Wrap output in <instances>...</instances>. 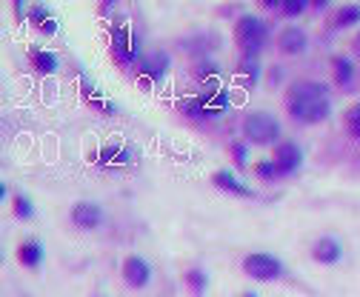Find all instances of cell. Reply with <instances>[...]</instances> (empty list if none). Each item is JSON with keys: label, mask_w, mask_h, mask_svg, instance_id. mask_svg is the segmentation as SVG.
Wrapping results in <instances>:
<instances>
[{"label": "cell", "mask_w": 360, "mask_h": 297, "mask_svg": "<svg viewBox=\"0 0 360 297\" xmlns=\"http://www.w3.org/2000/svg\"><path fill=\"white\" fill-rule=\"evenodd\" d=\"M283 106L292 120L298 123H323L332 114L329 89L318 80H298L283 94Z\"/></svg>", "instance_id": "6da1fadb"}, {"label": "cell", "mask_w": 360, "mask_h": 297, "mask_svg": "<svg viewBox=\"0 0 360 297\" xmlns=\"http://www.w3.org/2000/svg\"><path fill=\"white\" fill-rule=\"evenodd\" d=\"M235 43L243 57H257L269 43V26L257 14H240L235 23Z\"/></svg>", "instance_id": "7a4b0ae2"}, {"label": "cell", "mask_w": 360, "mask_h": 297, "mask_svg": "<svg viewBox=\"0 0 360 297\" xmlns=\"http://www.w3.org/2000/svg\"><path fill=\"white\" fill-rule=\"evenodd\" d=\"M240 129L246 143H255V146H277V140H281V123L269 112H249L243 118Z\"/></svg>", "instance_id": "3957f363"}, {"label": "cell", "mask_w": 360, "mask_h": 297, "mask_svg": "<svg viewBox=\"0 0 360 297\" xmlns=\"http://www.w3.org/2000/svg\"><path fill=\"white\" fill-rule=\"evenodd\" d=\"M283 272H286L283 260L269 255V252H252L243 257V274L255 280V283H269V280L283 277Z\"/></svg>", "instance_id": "277c9868"}, {"label": "cell", "mask_w": 360, "mask_h": 297, "mask_svg": "<svg viewBox=\"0 0 360 297\" xmlns=\"http://www.w3.org/2000/svg\"><path fill=\"white\" fill-rule=\"evenodd\" d=\"M112 55H114V60H118L120 66H132L138 60L140 43L126 26H114L112 29Z\"/></svg>", "instance_id": "5b68a950"}, {"label": "cell", "mask_w": 360, "mask_h": 297, "mask_svg": "<svg viewBox=\"0 0 360 297\" xmlns=\"http://www.w3.org/2000/svg\"><path fill=\"white\" fill-rule=\"evenodd\" d=\"M120 274H123V283L129 289H146L152 283V266H149V260L140 257V255H129L123 260Z\"/></svg>", "instance_id": "8992f818"}, {"label": "cell", "mask_w": 360, "mask_h": 297, "mask_svg": "<svg viewBox=\"0 0 360 297\" xmlns=\"http://www.w3.org/2000/svg\"><path fill=\"white\" fill-rule=\"evenodd\" d=\"M274 166L281 175H292V172H298L303 166V152H300V146L298 143H292V140H283V143H277L274 146Z\"/></svg>", "instance_id": "52a82bcc"}, {"label": "cell", "mask_w": 360, "mask_h": 297, "mask_svg": "<svg viewBox=\"0 0 360 297\" xmlns=\"http://www.w3.org/2000/svg\"><path fill=\"white\" fill-rule=\"evenodd\" d=\"M69 218H72V223H75L77 229L92 232V229H97V226L103 223V209L97 206V203H92V201H80V203L72 206Z\"/></svg>", "instance_id": "ba28073f"}, {"label": "cell", "mask_w": 360, "mask_h": 297, "mask_svg": "<svg viewBox=\"0 0 360 297\" xmlns=\"http://www.w3.org/2000/svg\"><path fill=\"white\" fill-rule=\"evenodd\" d=\"M166 72H169V55L152 52L140 60V80H146V83H157V80L166 77Z\"/></svg>", "instance_id": "9c48e42d"}, {"label": "cell", "mask_w": 360, "mask_h": 297, "mask_svg": "<svg viewBox=\"0 0 360 297\" xmlns=\"http://www.w3.org/2000/svg\"><path fill=\"white\" fill-rule=\"evenodd\" d=\"M306 46H309V38L300 26H286V29H281V35H277V49H281L283 55H300V52H306Z\"/></svg>", "instance_id": "30bf717a"}, {"label": "cell", "mask_w": 360, "mask_h": 297, "mask_svg": "<svg viewBox=\"0 0 360 297\" xmlns=\"http://www.w3.org/2000/svg\"><path fill=\"white\" fill-rule=\"evenodd\" d=\"M312 257L318 260V263H323V266H335V263L343 257V246H340V240L337 237H320V240H315V246H312Z\"/></svg>", "instance_id": "8fae6325"}, {"label": "cell", "mask_w": 360, "mask_h": 297, "mask_svg": "<svg viewBox=\"0 0 360 297\" xmlns=\"http://www.w3.org/2000/svg\"><path fill=\"white\" fill-rule=\"evenodd\" d=\"M201 106L206 112V118H215V114H223L229 106V92L220 83H211L203 94H201Z\"/></svg>", "instance_id": "7c38bea8"}, {"label": "cell", "mask_w": 360, "mask_h": 297, "mask_svg": "<svg viewBox=\"0 0 360 297\" xmlns=\"http://www.w3.org/2000/svg\"><path fill=\"white\" fill-rule=\"evenodd\" d=\"M211 183H215L218 189H223V192H229V194H235V197H255V192H252L246 183H243V180H240L235 172H229V169L215 172Z\"/></svg>", "instance_id": "4fadbf2b"}, {"label": "cell", "mask_w": 360, "mask_h": 297, "mask_svg": "<svg viewBox=\"0 0 360 297\" xmlns=\"http://www.w3.org/2000/svg\"><path fill=\"white\" fill-rule=\"evenodd\" d=\"M18 260H21V266H26V269H38L43 263V243L38 237L23 240L18 246Z\"/></svg>", "instance_id": "5bb4252c"}, {"label": "cell", "mask_w": 360, "mask_h": 297, "mask_svg": "<svg viewBox=\"0 0 360 297\" xmlns=\"http://www.w3.org/2000/svg\"><path fill=\"white\" fill-rule=\"evenodd\" d=\"M29 60L35 66L38 75H55L60 69V60L55 52H49V49H31L29 52Z\"/></svg>", "instance_id": "9a60e30c"}, {"label": "cell", "mask_w": 360, "mask_h": 297, "mask_svg": "<svg viewBox=\"0 0 360 297\" xmlns=\"http://www.w3.org/2000/svg\"><path fill=\"white\" fill-rule=\"evenodd\" d=\"M235 77H237V83L240 86H255L257 80H260V63L257 57H240L237 63V69H235Z\"/></svg>", "instance_id": "2e32d148"}, {"label": "cell", "mask_w": 360, "mask_h": 297, "mask_svg": "<svg viewBox=\"0 0 360 297\" xmlns=\"http://www.w3.org/2000/svg\"><path fill=\"white\" fill-rule=\"evenodd\" d=\"M332 72H335L337 86H352V80H355V63H352V57H346V55L332 57Z\"/></svg>", "instance_id": "e0dca14e"}, {"label": "cell", "mask_w": 360, "mask_h": 297, "mask_svg": "<svg viewBox=\"0 0 360 297\" xmlns=\"http://www.w3.org/2000/svg\"><path fill=\"white\" fill-rule=\"evenodd\" d=\"M355 23H360V3H346V6H340L335 12V26L337 29H349Z\"/></svg>", "instance_id": "ac0fdd59"}, {"label": "cell", "mask_w": 360, "mask_h": 297, "mask_svg": "<svg viewBox=\"0 0 360 297\" xmlns=\"http://www.w3.org/2000/svg\"><path fill=\"white\" fill-rule=\"evenodd\" d=\"M186 286L194 292V297H203L206 294V289H209V274L203 272V269H189L186 272Z\"/></svg>", "instance_id": "d6986e66"}, {"label": "cell", "mask_w": 360, "mask_h": 297, "mask_svg": "<svg viewBox=\"0 0 360 297\" xmlns=\"http://www.w3.org/2000/svg\"><path fill=\"white\" fill-rule=\"evenodd\" d=\"M26 18L35 23L38 29H43L46 23H52L55 18H52V9L49 6H43V3H35V6H26Z\"/></svg>", "instance_id": "ffe728a7"}, {"label": "cell", "mask_w": 360, "mask_h": 297, "mask_svg": "<svg viewBox=\"0 0 360 297\" xmlns=\"http://www.w3.org/2000/svg\"><path fill=\"white\" fill-rule=\"evenodd\" d=\"M14 218H18V220H31V218H35V203H31L26 194L14 197Z\"/></svg>", "instance_id": "44dd1931"}, {"label": "cell", "mask_w": 360, "mask_h": 297, "mask_svg": "<svg viewBox=\"0 0 360 297\" xmlns=\"http://www.w3.org/2000/svg\"><path fill=\"white\" fill-rule=\"evenodd\" d=\"M309 6L312 3H306V0H281V3H277V9H281L286 18H300Z\"/></svg>", "instance_id": "7402d4cb"}, {"label": "cell", "mask_w": 360, "mask_h": 297, "mask_svg": "<svg viewBox=\"0 0 360 297\" xmlns=\"http://www.w3.org/2000/svg\"><path fill=\"white\" fill-rule=\"evenodd\" d=\"M346 131L355 140H360V103H352L346 109Z\"/></svg>", "instance_id": "603a6c76"}, {"label": "cell", "mask_w": 360, "mask_h": 297, "mask_svg": "<svg viewBox=\"0 0 360 297\" xmlns=\"http://www.w3.org/2000/svg\"><path fill=\"white\" fill-rule=\"evenodd\" d=\"M218 72H220L218 63H211L209 57H203V60L198 63V69H194V75H198L201 80H209V77H211V83H218Z\"/></svg>", "instance_id": "cb8c5ba5"}, {"label": "cell", "mask_w": 360, "mask_h": 297, "mask_svg": "<svg viewBox=\"0 0 360 297\" xmlns=\"http://www.w3.org/2000/svg\"><path fill=\"white\" fill-rule=\"evenodd\" d=\"M180 112L189 114V118H194V120H203L206 118V112L201 106V97H189V101H183V103H180Z\"/></svg>", "instance_id": "d4e9b609"}, {"label": "cell", "mask_w": 360, "mask_h": 297, "mask_svg": "<svg viewBox=\"0 0 360 297\" xmlns=\"http://www.w3.org/2000/svg\"><path fill=\"white\" fill-rule=\"evenodd\" d=\"M255 175H257L260 180H274L281 172H277L274 160H257V163H255Z\"/></svg>", "instance_id": "484cf974"}, {"label": "cell", "mask_w": 360, "mask_h": 297, "mask_svg": "<svg viewBox=\"0 0 360 297\" xmlns=\"http://www.w3.org/2000/svg\"><path fill=\"white\" fill-rule=\"evenodd\" d=\"M229 148H232V155H235V160H237V166H246V152H249L246 143H243V140H235Z\"/></svg>", "instance_id": "4316f807"}, {"label": "cell", "mask_w": 360, "mask_h": 297, "mask_svg": "<svg viewBox=\"0 0 360 297\" xmlns=\"http://www.w3.org/2000/svg\"><path fill=\"white\" fill-rule=\"evenodd\" d=\"M6 197H9V186H6V183H0V203H3Z\"/></svg>", "instance_id": "83f0119b"}, {"label": "cell", "mask_w": 360, "mask_h": 297, "mask_svg": "<svg viewBox=\"0 0 360 297\" xmlns=\"http://www.w3.org/2000/svg\"><path fill=\"white\" fill-rule=\"evenodd\" d=\"M355 55H357V57H360V35H357V38H355Z\"/></svg>", "instance_id": "f1b7e54d"}, {"label": "cell", "mask_w": 360, "mask_h": 297, "mask_svg": "<svg viewBox=\"0 0 360 297\" xmlns=\"http://www.w3.org/2000/svg\"><path fill=\"white\" fill-rule=\"evenodd\" d=\"M243 297H257V294H255V292H246V294H243Z\"/></svg>", "instance_id": "f546056e"}, {"label": "cell", "mask_w": 360, "mask_h": 297, "mask_svg": "<svg viewBox=\"0 0 360 297\" xmlns=\"http://www.w3.org/2000/svg\"><path fill=\"white\" fill-rule=\"evenodd\" d=\"M97 297H103V294H97Z\"/></svg>", "instance_id": "4dcf8cb0"}]
</instances>
